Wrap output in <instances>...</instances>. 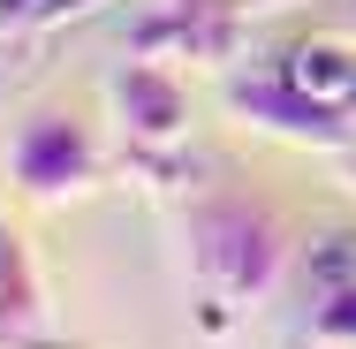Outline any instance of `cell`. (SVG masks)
Masks as SVG:
<instances>
[{"instance_id": "cell-1", "label": "cell", "mask_w": 356, "mask_h": 349, "mask_svg": "<svg viewBox=\"0 0 356 349\" xmlns=\"http://www.w3.org/2000/svg\"><path fill=\"white\" fill-rule=\"evenodd\" d=\"M182 243H190V274L205 281V296L213 304H235V311L266 304L281 288L288 258H296L288 212L266 190H250V183H213L205 198H190Z\"/></svg>"}, {"instance_id": "cell-2", "label": "cell", "mask_w": 356, "mask_h": 349, "mask_svg": "<svg viewBox=\"0 0 356 349\" xmlns=\"http://www.w3.org/2000/svg\"><path fill=\"white\" fill-rule=\"evenodd\" d=\"M8 183L31 205H69L99 183V137L76 107H31L8 137Z\"/></svg>"}, {"instance_id": "cell-3", "label": "cell", "mask_w": 356, "mask_h": 349, "mask_svg": "<svg viewBox=\"0 0 356 349\" xmlns=\"http://www.w3.org/2000/svg\"><path fill=\"white\" fill-rule=\"evenodd\" d=\"M227 114H243V122H250V130H266V137L311 144V152H349V144H356L349 107H334V99L303 91L281 61H273V69H258V76H227Z\"/></svg>"}, {"instance_id": "cell-4", "label": "cell", "mask_w": 356, "mask_h": 349, "mask_svg": "<svg viewBox=\"0 0 356 349\" xmlns=\"http://www.w3.org/2000/svg\"><path fill=\"white\" fill-rule=\"evenodd\" d=\"M114 114H122L129 144L167 152V144H182V130H190V91H182V76L167 69V61L137 54L129 69H114Z\"/></svg>"}, {"instance_id": "cell-5", "label": "cell", "mask_w": 356, "mask_h": 349, "mask_svg": "<svg viewBox=\"0 0 356 349\" xmlns=\"http://www.w3.org/2000/svg\"><path fill=\"white\" fill-rule=\"evenodd\" d=\"M0 319H8L15 334L54 342V334H46V281H38V258H31V235L8 228V220H0Z\"/></svg>"}, {"instance_id": "cell-6", "label": "cell", "mask_w": 356, "mask_h": 349, "mask_svg": "<svg viewBox=\"0 0 356 349\" xmlns=\"http://www.w3.org/2000/svg\"><path fill=\"white\" fill-rule=\"evenodd\" d=\"M281 69L303 84V91H318V99H334V107H349L356 114V61L349 54H334L326 38H311V46H288Z\"/></svg>"}, {"instance_id": "cell-7", "label": "cell", "mask_w": 356, "mask_h": 349, "mask_svg": "<svg viewBox=\"0 0 356 349\" xmlns=\"http://www.w3.org/2000/svg\"><path fill=\"white\" fill-rule=\"evenodd\" d=\"M311 334H318V342L356 349V281L326 288V296H311Z\"/></svg>"}, {"instance_id": "cell-8", "label": "cell", "mask_w": 356, "mask_h": 349, "mask_svg": "<svg viewBox=\"0 0 356 349\" xmlns=\"http://www.w3.org/2000/svg\"><path fill=\"white\" fill-rule=\"evenodd\" d=\"M303 281H311V296H326V288L356 281V235H326V243L303 258Z\"/></svg>"}, {"instance_id": "cell-9", "label": "cell", "mask_w": 356, "mask_h": 349, "mask_svg": "<svg viewBox=\"0 0 356 349\" xmlns=\"http://www.w3.org/2000/svg\"><path fill=\"white\" fill-rule=\"evenodd\" d=\"M318 31H326V38H356V0H334Z\"/></svg>"}, {"instance_id": "cell-10", "label": "cell", "mask_w": 356, "mask_h": 349, "mask_svg": "<svg viewBox=\"0 0 356 349\" xmlns=\"http://www.w3.org/2000/svg\"><path fill=\"white\" fill-rule=\"evenodd\" d=\"M31 8H46V0H0V23L8 15H31Z\"/></svg>"}, {"instance_id": "cell-11", "label": "cell", "mask_w": 356, "mask_h": 349, "mask_svg": "<svg viewBox=\"0 0 356 349\" xmlns=\"http://www.w3.org/2000/svg\"><path fill=\"white\" fill-rule=\"evenodd\" d=\"M334 160H341V183L356 190V144H349V152H334Z\"/></svg>"}, {"instance_id": "cell-12", "label": "cell", "mask_w": 356, "mask_h": 349, "mask_svg": "<svg viewBox=\"0 0 356 349\" xmlns=\"http://www.w3.org/2000/svg\"><path fill=\"white\" fill-rule=\"evenodd\" d=\"M69 8H83V0H46V8H38V15H46V23H54V15H69Z\"/></svg>"}, {"instance_id": "cell-13", "label": "cell", "mask_w": 356, "mask_h": 349, "mask_svg": "<svg viewBox=\"0 0 356 349\" xmlns=\"http://www.w3.org/2000/svg\"><path fill=\"white\" fill-rule=\"evenodd\" d=\"M311 349H341V342H318V334H311Z\"/></svg>"}]
</instances>
